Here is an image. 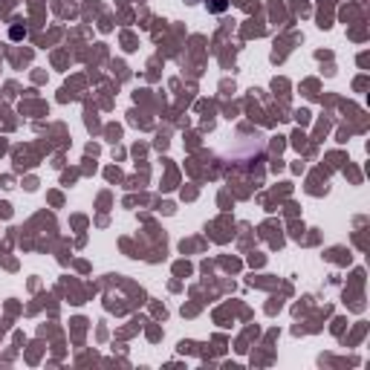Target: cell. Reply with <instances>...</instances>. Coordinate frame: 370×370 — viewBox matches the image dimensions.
<instances>
[]
</instances>
